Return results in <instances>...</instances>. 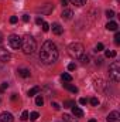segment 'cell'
Segmentation results:
<instances>
[{
    "label": "cell",
    "mask_w": 120,
    "mask_h": 122,
    "mask_svg": "<svg viewBox=\"0 0 120 122\" xmlns=\"http://www.w3.org/2000/svg\"><path fill=\"white\" fill-rule=\"evenodd\" d=\"M40 58L44 64H54L55 61L58 60V48L55 46V43L47 40L40 50Z\"/></svg>",
    "instance_id": "cell-1"
},
{
    "label": "cell",
    "mask_w": 120,
    "mask_h": 122,
    "mask_svg": "<svg viewBox=\"0 0 120 122\" xmlns=\"http://www.w3.org/2000/svg\"><path fill=\"white\" fill-rule=\"evenodd\" d=\"M20 48H21L23 53L27 54V56L32 54V53L37 50V43H35V40L32 38V36L27 34V36H24V37L21 38V47H20Z\"/></svg>",
    "instance_id": "cell-2"
},
{
    "label": "cell",
    "mask_w": 120,
    "mask_h": 122,
    "mask_svg": "<svg viewBox=\"0 0 120 122\" xmlns=\"http://www.w3.org/2000/svg\"><path fill=\"white\" fill-rule=\"evenodd\" d=\"M68 53H69V56H71L72 58L79 60V58L83 56L85 48H83V46H82L81 43H72V44H69V47H68Z\"/></svg>",
    "instance_id": "cell-3"
},
{
    "label": "cell",
    "mask_w": 120,
    "mask_h": 122,
    "mask_svg": "<svg viewBox=\"0 0 120 122\" xmlns=\"http://www.w3.org/2000/svg\"><path fill=\"white\" fill-rule=\"evenodd\" d=\"M109 77L115 81V82H119L120 81V62L119 61H115L109 65Z\"/></svg>",
    "instance_id": "cell-4"
},
{
    "label": "cell",
    "mask_w": 120,
    "mask_h": 122,
    "mask_svg": "<svg viewBox=\"0 0 120 122\" xmlns=\"http://www.w3.org/2000/svg\"><path fill=\"white\" fill-rule=\"evenodd\" d=\"M7 43L9 46L13 48V50H18L21 47V37H18L17 34H11L9 38H7Z\"/></svg>",
    "instance_id": "cell-5"
},
{
    "label": "cell",
    "mask_w": 120,
    "mask_h": 122,
    "mask_svg": "<svg viewBox=\"0 0 120 122\" xmlns=\"http://www.w3.org/2000/svg\"><path fill=\"white\" fill-rule=\"evenodd\" d=\"M10 58H11V54H10L6 48L0 47V61H1V62H7Z\"/></svg>",
    "instance_id": "cell-6"
},
{
    "label": "cell",
    "mask_w": 120,
    "mask_h": 122,
    "mask_svg": "<svg viewBox=\"0 0 120 122\" xmlns=\"http://www.w3.org/2000/svg\"><path fill=\"white\" fill-rule=\"evenodd\" d=\"M13 121H14V118H13V115L10 112L4 111V112L0 114V122H13Z\"/></svg>",
    "instance_id": "cell-7"
},
{
    "label": "cell",
    "mask_w": 120,
    "mask_h": 122,
    "mask_svg": "<svg viewBox=\"0 0 120 122\" xmlns=\"http://www.w3.org/2000/svg\"><path fill=\"white\" fill-rule=\"evenodd\" d=\"M107 122H120V114L117 111H113L107 115Z\"/></svg>",
    "instance_id": "cell-8"
},
{
    "label": "cell",
    "mask_w": 120,
    "mask_h": 122,
    "mask_svg": "<svg viewBox=\"0 0 120 122\" xmlns=\"http://www.w3.org/2000/svg\"><path fill=\"white\" fill-rule=\"evenodd\" d=\"M37 11H41V14H50V13L52 11V4L47 3V4H45V7H38V9H37Z\"/></svg>",
    "instance_id": "cell-9"
},
{
    "label": "cell",
    "mask_w": 120,
    "mask_h": 122,
    "mask_svg": "<svg viewBox=\"0 0 120 122\" xmlns=\"http://www.w3.org/2000/svg\"><path fill=\"white\" fill-rule=\"evenodd\" d=\"M72 115L75 117V118H82L83 117V111L81 109V108H78V107H72Z\"/></svg>",
    "instance_id": "cell-10"
},
{
    "label": "cell",
    "mask_w": 120,
    "mask_h": 122,
    "mask_svg": "<svg viewBox=\"0 0 120 122\" xmlns=\"http://www.w3.org/2000/svg\"><path fill=\"white\" fill-rule=\"evenodd\" d=\"M72 16H74V11H72V10H69V9L64 10V11H62V14H61V17H62L64 20H71V19H72Z\"/></svg>",
    "instance_id": "cell-11"
},
{
    "label": "cell",
    "mask_w": 120,
    "mask_h": 122,
    "mask_svg": "<svg viewBox=\"0 0 120 122\" xmlns=\"http://www.w3.org/2000/svg\"><path fill=\"white\" fill-rule=\"evenodd\" d=\"M17 72H18V75H20V77H23V78H28V77L31 75V72H30V70H28V68H18V71H17Z\"/></svg>",
    "instance_id": "cell-12"
},
{
    "label": "cell",
    "mask_w": 120,
    "mask_h": 122,
    "mask_svg": "<svg viewBox=\"0 0 120 122\" xmlns=\"http://www.w3.org/2000/svg\"><path fill=\"white\" fill-rule=\"evenodd\" d=\"M51 27H52V33H54V34H57V36H61V34H62V31H64V29L61 27V24H58V23H54Z\"/></svg>",
    "instance_id": "cell-13"
},
{
    "label": "cell",
    "mask_w": 120,
    "mask_h": 122,
    "mask_svg": "<svg viewBox=\"0 0 120 122\" xmlns=\"http://www.w3.org/2000/svg\"><path fill=\"white\" fill-rule=\"evenodd\" d=\"M64 88L65 90H68V91H71L72 94H78V87H75V85H72V84H64Z\"/></svg>",
    "instance_id": "cell-14"
},
{
    "label": "cell",
    "mask_w": 120,
    "mask_h": 122,
    "mask_svg": "<svg viewBox=\"0 0 120 122\" xmlns=\"http://www.w3.org/2000/svg\"><path fill=\"white\" fill-rule=\"evenodd\" d=\"M106 29L109 31H117V23L116 21H109L106 24Z\"/></svg>",
    "instance_id": "cell-15"
},
{
    "label": "cell",
    "mask_w": 120,
    "mask_h": 122,
    "mask_svg": "<svg viewBox=\"0 0 120 122\" xmlns=\"http://www.w3.org/2000/svg\"><path fill=\"white\" fill-rule=\"evenodd\" d=\"M61 78H62L64 82H71V81H72V75L68 74V72H64V74L61 75Z\"/></svg>",
    "instance_id": "cell-16"
},
{
    "label": "cell",
    "mask_w": 120,
    "mask_h": 122,
    "mask_svg": "<svg viewBox=\"0 0 120 122\" xmlns=\"http://www.w3.org/2000/svg\"><path fill=\"white\" fill-rule=\"evenodd\" d=\"M71 3L75 4V6H78V7H82V6L86 4V0H71Z\"/></svg>",
    "instance_id": "cell-17"
},
{
    "label": "cell",
    "mask_w": 120,
    "mask_h": 122,
    "mask_svg": "<svg viewBox=\"0 0 120 122\" xmlns=\"http://www.w3.org/2000/svg\"><path fill=\"white\" fill-rule=\"evenodd\" d=\"M40 90H41L40 87H32L30 91H28V97H34V95H37V94L40 92Z\"/></svg>",
    "instance_id": "cell-18"
},
{
    "label": "cell",
    "mask_w": 120,
    "mask_h": 122,
    "mask_svg": "<svg viewBox=\"0 0 120 122\" xmlns=\"http://www.w3.org/2000/svg\"><path fill=\"white\" fill-rule=\"evenodd\" d=\"M38 118H40V114H38V112H35V111H34V112H31V114H28V119H31V121H37Z\"/></svg>",
    "instance_id": "cell-19"
},
{
    "label": "cell",
    "mask_w": 120,
    "mask_h": 122,
    "mask_svg": "<svg viewBox=\"0 0 120 122\" xmlns=\"http://www.w3.org/2000/svg\"><path fill=\"white\" fill-rule=\"evenodd\" d=\"M62 118H64V122H78V119H75V118H72L71 115H66V114Z\"/></svg>",
    "instance_id": "cell-20"
},
{
    "label": "cell",
    "mask_w": 120,
    "mask_h": 122,
    "mask_svg": "<svg viewBox=\"0 0 120 122\" xmlns=\"http://www.w3.org/2000/svg\"><path fill=\"white\" fill-rule=\"evenodd\" d=\"M42 104H44V98H42L41 95H38V97L35 98V105H38V107H42Z\"/></svg>",
    "instance_id": "cell-21"
},
{
    "label": "cell",
    "mask_w": 120,
    "mask_h": 122,
    "mask_svg": "<svg viewBox=\"0 0 120 122\" xmlns=\"http://www.w3.org/2000/svg\"><path fill=\"white\" fill-rule=\"evenodd\" d=\"M74 105H75V102H74V101H71V99L64 102V108H72Z\"/></svg>",
    "instance_id": "cell-22"
},
{
    "label": "cell",
    "mask_w": 120,
    "mask_h": 122,
    "mask_svg": "<svg viewBox=\"0 0 120 122\" xmlns=\"http://www.w3.org/2000/svg\"><path fill=\"white\" fill-rule=\"evenodd\" d=\"M105 56L107 57V58H110V57H116V51H105Z\"/></svg>",
    "instance_id": "cell-23"
},
{
    "label": "cell",
    "mask_w": 120,
    "mask_h": 122,
    "mask_svg": "<svg viewBox=\"0 0 120 122\" xmlns=\"http://www.w3.org/2000/svg\"><path fill=\"white\" fill-rule=\"evenodd\" d=\"M90 105H92V107H97V105H99V99H97L96 97H93V98L90 99Z\"/></svg>",
    "instance_id": "cell-24"
},
{
    "label": "cell",
    "mask_w": 120,
    "mask_h": 122,
    "mask_svg": "<svg viewBox=\"0 0 120 122\" xmlns=\"http://www.w3.org/2000/svg\"><path fill=\"white\" fill-rule=\"evenodd\" d=\"M106 17L107 19H113L115 17V11L113 10H106Z\"/></svg>",
    "instance_id": "cell-25"
},
{
    "label": "cell",
    "mask_w": 120,
    "mask_h": 122,
    "mask_svg": "<svg viewBox=\"0 0 120 122\" xmlns=\"http://www.w3.org/2000/svg\"><path fill=\"white\" fill-rule=\"evenodd\" d=\"M103 50H105V46H103L102 43H97V44H96V50H95V51H97V53H99V51H103Z\"/></svg>",
    "instance_id": "cell-26"
},
{
    "label": "cell",
    "mask_w": 120,
    "mask_h": 122,
    "mask_svg": "<svg viewBox=\"0 0 120 122\" xmlns=\"http://www.w3.org/2000/svg\"><path fill=\"white\" fill-rule=\"evenodd\" d=\"M28 119V111H23L21 112V121H27Z\"/></svg>",
    "instance_id": "cell-27"
},
{
    "label": "cell",
    "mask_w": 120,
    "mask_h": 122,
    "mask_svg": "<svg viewBox=\"0 0 120 122\" xmlns=\"http://www.w3.org/2000/svg\"><path fill=\"white\" fill-rule=\"evenodd\" d=\"M79 60L82 61L83 64H89V56H82V57H81Z\"/></svg>",
    "instance_id": "cell-28"
},
{
    "label": "cell",
    "mask_w": 120,
    "mask_h": 122,
    "mask_svg": "<svg viewBox=\"0 0 120 122\" xmlns=\"http://www.w3.org/2000/svg\"><path fill=\"white\" fill-rule=\"evenodd\" d=\"M115 43H116L117 46L120 44V33L119 31H116V34H115Z\"/></svg>",
    "instance_id": "cell-29"
},
{
    "label": "cell",
    "mask_w": 120,
    "mask_h": 122,
    "mask_svg": "<svg viewBox=\"0 0 120 122\" xmlns=\"http://www.w3.org/2000/svg\"><path fill=\"white\" fill-rule=\"evenodd\" d=\"M7 88H9V84H7V82H3V84L0 85V92H4Z\"/></svg>",
    "instance_id": "cell-30"
},
{
    "label": "cell",
    "mask_w": 120,
    "mask_h": 122,
    "mask_svg": "<svg viewBox=\"0 0 120 122\" xmlns=\"http://www.w3.org/2000/svg\"><path fill=\"white\" fill-rule=\"evenodd\" d=\"M41 26H42V31H45V33H47V31H50V24H48V23H45V21H44Z\"/></svg>",
    "instance_id": "cell-31"
},
{
    "label": "cell",
    "mask_w": 120,
    "mask_h": 122,
    "mask_svg": "<svg viewBox=\"0 0 120 122\" xmlns=\"http://www.w3.org/2000/svg\"><path fill=\"white\" fill-rule=\"evenodd\" d=\"M51 107H52V108H54V109H55V111H60V104H57V102H51Z\"/></svg>",
    "instance_id": "cell-32"
},
{
    "label": "cell",
    "mask_w": 120,
    "mask_h": 122,
    "mask_svg": "<svg viewBox=\"0 0 120 122\" xmlns=\"http://www.w3.org/2000/svg\"><path fill=\"white\" fill-rule=\"evenodd\" d=\"M23 21L24 23H28L30 21V16L28 14H23Z\"/></svg>",
    "instance_id": "cell-33"
},
{
    "label": "cell",
    "mask_w": 120,
    "mask_h": 122,
    "mask_svg": "<svg viewBox=\"0 0 120 122\" xmlns=\"http://www.w3.org/2000/svg\"><path fill=\"white\" fill-rule=\"evenodd\" d=\"M17 20H18V19H17L16 16H11V17H10V23H11V24H14V23H17Z\"/></svg>",
    "instance_id": "cell-34"
},
{
    "label": "cell",
    "mask_w": 120,
    "mask_h": 122,
    "mask_svg": "<svg viewBox=\"0 0 120 122\" xmlns=\"http://www.w3.org/2000/svg\"><path fill=\"white\" fill-rule=\"evenodd\" d=\"M35 23H37V24H38V26H41V24H42V23H44V20H42V19H41V17H37V19H35Z\"/></svg>",
    "instance_id": "cell-35"
},
{
    "label": "cell",
    "mask_w": 120,
    "mask_h": 122,
    "mask_svg": "<svg viewBox=\"0 0 120 122\" xmlns=\"http://www.w3.org/2000/svg\"><path fill=\"white\" fill-rule=\"evenodd\" d=\"M75 68H76V65H75V64H74V62H71V64H69V65H68V70H69V71H74V70H75Z\"/></svg>",
    "instance_id": "cell-36"
},
{
    "label": "cell",
    "mask_w": 120,
    "mask_h": 122,
    "mask_svg": "<svg viewBox=\"0 0 120 122\" xmlns=\"http://www.w3.org/2000/svg\"><path fill=\"white\" fill-rule=\"evenodd\" d=\"M79 104H81V105H86V104H88V99H86V98H81V99H79Z\"/></svg>",
    "instance_id": "cell-37"
},
{
    "label": "cell",
    "mask_w": 120,
    "mask_h": 122,
    "mask_svg": "<svg viewBox=\"0 0 120 122\" xmlns=\"http://www.w3.org/2000/svg\"><path fill=\"white\" fill-rule=\"evenodd\" d=\"M61 3H62V6H64V7H66V6H68V0H61Z\"/></svg>",
    "instance_id": "cell-38"
},
{
    "label": "cell",
    "mask_w": 120,
    "mask_h": 122,
    "mask_svg": "<svg viewBox=\"0 0 120 122\" xmlns=\"http://www.w3.org/2000/svg\"><path fill=\"white\" fill-rule=\"evenodd\" d=\"M11 99H13V101H16V99H17V95H16V94H13V97H11Z\"/></svg>",
    "instance_id": "cell-39"
},
{
    "label": "cell",
    "mask_w": 120,
    "mask_h": 122,
    "mask_svg": "<svg viewBox=\"0 0 120 122\" xmlns=\"http://www.w3.org/2000/svg\"><path fill=\"white\" fill-rule=\"evenodd\" d=\"M1 41H3V36H1V33H0V44H1Z\"/></svg>",
    "instance_id": "cell-40"
},
{
    "label": "cell",
    "mask_w": 120,
    "mask_h": 122,
    "mask_svg": "<svg viewBox=\"0 0 120 122\" xmlns=\"http://www.w3.org/2000/svg\"><path fill=\"white\" fill-rule=\"evenodd\" d=\"M88 122H96V119H89Z\"/></svg>",
    "instance_id": "cell-41"
}]
</instances>
